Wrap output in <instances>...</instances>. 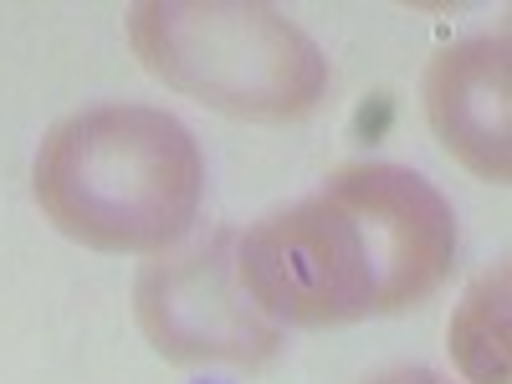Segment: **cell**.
I'll use <instances>...</instances> for the list:
<instances>
[{
	"label": "cell",
	"mask_w": 512,
	"mask_h": 384,
	"mask_svg": "<svg viewBox=\"0 0 512 384\" xmlns=\"http://www.w3.org/2000/svg\"><path fill=\"white\" fill-rule=\"evenodd\" d=\"M425 118L441 149L477 180L507 185L512 175V52L507 31L446 47L425 67Z\"/></svg>",
	"instance_id": "obj_5"
},
{
	"label": "cell",
	"mask_w": 512,
	"mask_h": 384,
	"mask_svg": "<svg viewBox=\"0 0 512 384\" xmlns=\"http://www.w3.org/2000/svg\"><path fill=\"white\" fill-rule=\"evenodd\" d=\"M139 323L175 364H262L277 349V323L246 303L221 241L149 267L139 282Z\"/></svg>",
	"instance_id": "obj_4"
},
{
	"label": "cell",
	"mask_w": 512,
	"mask_h": 384,
	"mask_svg": "<svg viewBox=\"0 0 512 384\" xmlns=\"http://www.w3.org/2000/svg\"><path fill=\"white\" fill-rule=\"evenodd\" d=\"M31 195L62 236L113 256H159L195 221L205 159L180 118L149 103L77 108L41 139Z\"/></svg>",
	"instance_id": "obj_2"
},
{
	"label": "cell",
	"mask_w": 512,
	"mask_h": 384,
	"mask_svg": "<svg viewBox=\"0 0 512 384\" xmlns=\"http://www.w3.org/2000/svg\"><path fill=\"white\" fill-rule=\"evenodd\" d=\"M128 47L169 93L246 123L308 118L328 93L318 41L256 0H144L128 11Z\"/></svg>",
	"instance_id": "obj_3"
},
{
	"label": "cell",
	"mask_w": 512,
	"mask_h": 384,
	"mask_svg": "<svg viewBox=\"0 0 512 384\" xmlns=\"http://www.w3.org/2000/svg\"><path fill=\"white\" fill-rule=\"evenodd\" d=\"M369 384H441L436 374H425V369H390V374H379Z\"/></svg>",
	"instance_id": "obj_7"
},
{
	"label": "cell",
	"mask_w": 512,
	"mask_h": 384,
	"mask_svg": "<svg viewBox=\"0 0 512 384\" xmlns=\"http://www.w3.org/2000/svg\"><path fill=\"white\" fill-rule=\"evenodd\" d=\"M451 364L466 384H512V272L487 267L451 313Z\"/></svg>",
	"instance_id": "obj_6"
},
{
	"label": "cell",
	"mask_w": 512,
	"mask_h": 384,
	"mask_svg": "<svg viewBox=\"0 0 512 384\" xmlns=\"http://www.w3.org/2000/svg\"><path fill=\"white\" fill-rule=\"evenodd\" d=\"M451 267V205L400 164L333 169L318 195L256 221L231 256L246 303L277 328L395 318L436 297Z\"/></svg>",
	"instance_id": "obj_1"
}]
</instances>
